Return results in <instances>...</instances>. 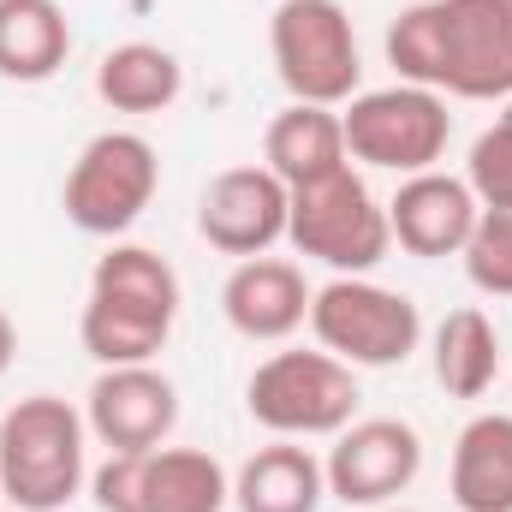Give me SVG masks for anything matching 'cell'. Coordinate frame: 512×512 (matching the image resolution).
<instances>
[{
	"label": "cell",
	"instance_id": "1",
	"mask_svg": "<svg viewBox=\"0 0 512 512\" xmlns=\"http://www.w3.org/2000/svg\"><path fill=\"white\" fill-rule=\"evenodd\" d=\"M387 66L459 102L512 96V0H417L387 24Z\"/></svg>",
	"mask_w": 512,
	"mask_h": 512
},
{
	"label": "cell",
	"instance_id": "2",
	"mask_svg": "<svg viewBox=\"0 0 512 512\" xmlns=\"http://www.w3.org/2000/svg\"><path fill=\"white\" fill-rule=\"evenodd\" d=\"M179 322V274L173 262L149 245H114L90 274V298L78 316L84 352L114 370V364H155Z\"/></svg>",
	"mask_w": 512,
	"mask_h": 512
},
{
	"label": "cell",
	"instance_id": "3",
	"mask_svg": "<svg viewBox=\"0 0 512 512\" xmlns=\"http://www.w3.org/2000/svg\"><path fill=\"white\" fill-rule=\"evenodd\" d=\"M90 423L60 393H30L0 411V501L18 512H66L78 501L90 459Z\"/></svg>",
	"mask_w": 512,
	"mask_h": 512
},
{
	"label": "cell",
	"instance_id": "4",
	"mask_svg": "<svg viewBox=\"0 0 512 512\" xmlns=\"http://www.w3.org/2000/svg\"><path fill=\"white\" fill-rule=\"evenodd\" d=\"M286 239L298 256L328 262L334 274H370L387 251V203L364 185V173L346 161L310 185H292V209H286Z\"/></svg>",
	"mask_w": 512,
	"mask_h": 512
},
{
	"label": "cell",
	"instance_id": "5",
	"mask_svg": "<svg viewBox=\"0 0 512 512\" xmlns=\"http://www.w3.org/2000/svg\"><path fill=\"white\" fill-rule=\"evenodd\" d=\"M268 54L292 102L346 108L364 84L358 30L340 0H280L268 18Z\"/></svg>",
	"mask_w": 512,
	"mask_h": 512
},
{
	"label": "cell",
	"instance_id": "6",
	"mask_svg": "<svg viewBox=\"0 0 512 512\" xmlns=\"http://www.w3.org/2000/svg\"><path fill=\"white\" fill-rule=\"evenodd\" d=\"M245 405L274 441L340 435L358 417V370L322 346L316 352H274L251 370Z\"/></svg>",
	"mask_w": 512,
	"mask_h": 512
},
{
	"label": "cell",
	"instance_id": "7",
	"mask_svg": "<svg viewBox=\"0 0 512 512\" xmlns=\"http://www.w3.org/2000/svg\"><path fill=\"white\" fill-rule=\"evenodd\" d=\"M310 334L352 370H393L417 352L423 316L405 292L376 286L370 274H334L310 298Z\"/></svg>",
	"mask_w": 512,
	"mask_h": 512
},
{
	"label": "cell",
	"instance_id": "8",
	"mask_svg": "<svg viewBox=\"0 0 512 512\" xmlns=\"http://www.w3.org/2000/svg\"><path fill=\"white\" fill-rule=\"evenodd\" d=\"M346 126V155L376 167V173H429L447 143H453V114L447 96L423 90V84H387V90H358L340 108Z\"/></svg>",
	"mask_w": 512,
	"mask_h": 512
},
{
	"label": "cell",
	"instance_id": "9",
	"mask_svg": "<svg viewBox=\"0 0 512 512\" xmlns=\"http://www.w3.org/2000/svg\"><path fill=\"white\" fill-rule=\"evenodd\" d=\"M155 185H161L155 143L143 131H102V137H90L78 149L60 203H66V221L78 233L120 239L126 227L143 221V209L155 203Z\"/></svg>",
	"mask_w": 512,
	"mask_h": 512
},
{
	"label": "cell",
	"instance_id": "10",
	"mask_svg": "<svg viewBox=\"0 0 512 512\" xmlns=\"http://www.w3.org/2000/svg\"><path fill=\"white\" fill-rule=\"evenodd\" d=\"M102 512H227L233 477L203 447H155V453H108L90 477Z\"/></svg>",
	"mask_w": 512,
	"mask_h": 512
},
{
	"label": "cell",
	"instance_id": "11",
	"mask_svg": "<svg viewBox=\"0 0 512 512\" xmlns=\"http://www.w3.org/2000/svg\"><path fill=\"white\" fill-rule=\"evenodd\" d=\"M423 471V435L405 417H352L322 459L328 495L346 507H393Z\"/></svg>",
	"mask_w": 512,
	"mask_h": 512
},
{
	"label": "cell",
	"instance_id": "12",
	"mask_svg": "<svg viewBox=\"0 0 512 512\" xmlns=\"http://www.w3.org/2000/svg\"><path fill=\"white\" fill-rule=\"evenodd\" d=\"M286 209L292 191L268 167H227L203 185L197 197V233L221 256H268L286 239Z\"/></svg>",
	"mask_w": 512,
	"mask_h": 512
},
{
	"label": "cell",
	"instance_id": "13",
	"mask_svg": "<svg viewBox=\"0 0 512 512\" xmlns=\"http://www.w3.org/2000/svg\"><path fill=\"white\" fill-rule=\"evenodd\" d=\"M84 423L108 453H155L179 423V387L155 364H114L84 393Z\"/></svg>",
	"mask_w": 512,
	"mask_h": 512
},
{
	"label": "cell",
	"instance_id": "14",
	"mask_svg": "<svg viewBox=\"0 0 512 512\" xmlns=\"http://www.w3.org/2000/svg\"><path fill=\"white\" fill-rule=\"evenodd\" d=\"M477 215H483V203L471 197V185L429 167V173L399 179V191L387 203V233L405 256L435 262V256H465Z\"/></svg>",
	"mask_w": 512,
	"mask_h": 512
},
{
	"label": "cell",
	"instance_id": "15",
	"mask_svg": "<svg viewBox=\"0 0 512 512\" xmlns=\"http://www.w3.org/2000/svg\"><path fill=\"white\" fill-rule=\"evenodd\" d=\"M310 280L298 262L286 256H245L227 286H221V316L239 340H256V346H280L292 340L304 322H310Z\"/></svg>",
	"mask_w": 512,
	"mask_h": 512
},
{
	"label": "cell",
	"instance_id": "16",
	"mask_svg": "<svg viewBox=\"0 0 512 512\" xmlns=\"http://www.w3.org/2000/svg\"><path fill=\"white\" fill-rule=\"evenodd\" d=\"M346 126H340V108H316V102H286L268 131H262V167L292 191V185H310L334 167H346Z\"/></svg>",
	"mask_w": 512,
	"mask_h": 512
},
{
	"label": "cell",
	"instance_id": "17",
	"mask_svg": "<svg viewBox=\"0 0 512 512\" xmlns=\"http://www.w3.org/2000/svg\"><path fill=\"white\" fill-rule=\"evenodd\" d=\"M447 495L459 512H512V411H483L459 429Z\"/></svg>",
	"mask_w": 512,
	"mask_h": 512
},
{
	"label": "cell",
	"instance_id": "18",
	"mask_svg": "<svg viewBox=\"0 0 512 512\" xmlns=\"http://www.w3.org/2000/svg\"><path fill=\"white\" fill-rule=\"evenodd\" d=\"M328 495L322 459L304 441H268L233 477V507L239 512H316Z\"/></svg>",
	"mask_w": 512,
	"mask_h": 512
},
{
	"label": "cell",
	"instance_id": "19",
	"mask_svg": "<svg viewBox=\"0 0 512 512\" xmlns=\"http://www.w3.org/2000/svg\"><path fill=\"white\" fill-rule=\"evenodd\" d=\"M72 54V24L60 0H0V78L48 84Z\"/></svg>",
	"mask_w": 512,
	"mask_h": 512
},
{
	"label": "cell",
	"instance_id": "20",
	"mask_svg": "<svg viewBox=\"0 0 512 512\" xmlns=\"http://www.w3.org/2000/svg\"><path fill=\"white\" fill-rule=\"evenodd\" d=\"M185 90V66L161 42H120L96 66V96L114 114H167Z\"/></svg>",
	"mask_w": 512,
	"mask_h": 512
},
{
	"label": "cell",
	"instance_id": "21",
	"mask_svg": "<svg viewBox=\"0 0 512 512\" xmlns=\"http://www.w3.org/2000/svg\"><path fill=\"white\" fill-rule=\"evenodd\" d=\"M435 382L447 399H483L495 376H501V340H495V322L465 304V310H447L441 328H435Z\"/></svg>",
	"mask_w": 512,
	"mask_h": 512
},
{
	"label": "cell",
	"instance_id": "22",
	"mask_svg": "<svg viewBox=\"0 0 512 512\" xmlns=\"http://www.w3.org/2000/svg\"><path fill=\"white\" fill-rule=\"evenodd\" d=\"M465 274L477 292L489 298H512V203L507 209H483L465 245Z\"/></svg>",
	"mask_w": 512,
	"mask_h": 512
},
{
	"label": "cell",
	"instance_id": "23",
	"mask_svg": "<svg viewBox=\"0 0 512 512\" xmlns=\"http://www.w3.org/2000/svg\"><path fill=\"white\" fill-rule=\"evenodd\" d=\"M465 185L483 209H507L512 203V126H495L471 143V161H465Z\"/></svg>",
	"mask_w": 512,
	"mask_h": 512
},
{
	"label": "cell",
	"instance_id": "24",
	"mask_svg": "<svg viewBox=\"0 0 512 512\" xmlns=\"http://www.w3.org/2000/svg\"><path fill=\"white\" fill-rule=\"evenodd\" d=\"M12 358H18V328H12V316L0 310V376L12 370Z\"/></svg>",
	"mask_w": 512,
	"mask_h": 512
},
{
	"label": "cell",
	"instance_id": "25",
	"mask_svg": "<svg viewBox=\"0 0 512 512\" xmlns=\"http://www.w3.org/2000/svg\"><path fill=\"white\" fill-rule=\"evenodd\" d=\"M501 126H512V96H507V108H501Z\"/></svg>",
	"mask_w": 512,
	"mask_h": 512
},
{
	"label": "cell",
	"instance_id": "26",
	"mask_svg": "<svg viewBox=\"0 0 512 512\" xmlns=\"http://www.w3.org/2000/svg\"><path fill=\"white\" fill-rule=\"evenodd\" d=\"M376 512H417V507H376Z\"/></svg>",
	"mask_w": 512,
	"mask_h": 512
}]
</instances>
